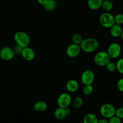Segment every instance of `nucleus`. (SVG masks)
<instances>
[{"label": "nucleus", "instance_id": "obj_15", "mask_svg": "<svg viewBox=\"0 0 123 123\" xmlns=\"http://www.w3.org/2000/svg\"><path fill=\"white\" fill-rule=\"evenodd\" d=\"M54 117L58 120H61L64 119L66 117H67V113H66V108H61L58 107L55 110L54 113Z\"/></svg>", "mask_w": 123, "mask_h": 123}, {"label": "nucleus", "instance_id": "obj_13", "mask_svg": "<svg viewBox=\"0 0 123 123\" xmlns=\"http://www.w3.org/2000/svg\"><path fill=\"white\" fill-rule=\"evenodd\" d=\"M48 108V104L46 102L39 100L36 102L33 105V109L37 112H43Z\"/></svg>", "mask_w": 123, "mask_h": 123}, {"label": "nucleus", "instance_id": "obj_2", "mask_svg": "<svg viewBox=\"0 0 123 123\" xmlns=\"http://www.w3.org/2000/svg\"><path fill=\"white\" fill-rule=\"evenodd\" d=\"M14 40L16 44L22 48L28 46L30 43V37L24 31H17L14 35Z\"/></svg>", "mask_w": 123, "mask_h": 123}, {"label": "nucleus", "instance_id": "obj_17", "mask_svg": "<svg viewBox=\"0 0 123 123\" xmlns=\"http://www.w3.org/2000/svg\"><path fill=\"white\" fill-rule=\"evenodd\" d=\"M98 121L97 117L92 113L86 114L83 118L84 123H98Z\"/></svg>", "mask_w": 123, "mask_h": 123}, {"label": "nucleus", "instance_id": "obj_19", "mask_svg": "<svg viewBox=\"0 0 123 123\" xmlns=\"http://www.w3.org/2000/svg\"><path fill=\"white\" fill-rule=\"evenodd\" d=\"M101 8L106 12H109L114 8V4L111 0H103Z\"/></svg>", "mask_w": 123, "mask_h": 123}, {"label": "nucleus", "instance_id": "obj_22", "mask_svg": "<svg viewBox=\"0 0 123 123\" xmlns=\"http://www.w3.org/2000/svg\"><path fill=\"white\" fill-rule=\"evenodd\" d=\"M83 40H84V38H83L82 35L78 33H76L74 34H73L72 37V40L73 42V43L77 44H79V45L82 43Z\"/></svg>", "mask_w": 123, "mask_h": 123}, {"label": "nucleus", "instance_id": "obj_31", "mask_svg": "<svg viewBox=\"0 0 123 123\" xmlns=\"http://www.w3.org/2000/svg\"><path fill=\"white\" fill-rule=\"evenodd\" d=\"M37 1L39 4L42 5V6H43L46 3L48 0H37Z\"/></svg>", "mask_w": 123, "mask_h": 123}, {"label": "nucleus", "instance_id": "obj_9", "mask_svg": "<svg viewBox=\"0 0 123 123\" xmlns=\"http://www.w3.org/2000/svg\"><path fill=\"white\" fill-rule=\"evenodd\" d=\"M95 79V74L91 70H86L82 73L80 80L84 85L92 84Z\"/></svg>", "mask_w": 123, "mask_h": 123}, {"label": "nucleus", "instance_id": "obj_27", "mask_svg": "<svg viewBox=\"0 0 123 123\" xmlns=\"http://www.w3.org/2000/svg\"><path fill=\"white\" fill-rule=\"evenodd\" d=\"M115 115L120 118L123 119V107H120L116 109Z\"/></svg>", "mask_w": 123, "mask_h": 123}, {"label": "nucleus", "instance_id": "obj_8", "mask_svg": "<svg viewBox=\"0 0 123 123\" xmlns=\"http://www.w3.org/2000/svg\"><path fill=\"white\" fill-rule=\"evenodd\" d=\"M15 52L10 46H4L0 49V58L4 61H10L14 58Z\"/></svg>", "mask_w": 123, "mask_h": 123}, {"label": "nucleus", "instance_id": "obj_4", "mask_svg": "<svg viewBox=\"0 0 123 123\" xmlns=\"http://www.w3.org/2000/svg\"><path fill=\"white\" fill-rule=\"evenodd\" d=\"M99 22L102 26L105 28L109 29L115 24L114 16L109 12H105L100 14L99 17Z\"/></svg>", "mask_w": 123, "mask_h": 123}, {"label": "nucleus", "instance_id": "obj_20", "mask_svg": "<svg viewBox=\"0 0 123 123\" xmlns=\"http://www.w3.org/2000/svg\"><path fill=\"white\" fill-rule=\"evenodd\" d=\"M72 105L74 108L79 109L82 106L83 104H84V100H83L82 97H80V96H77V97H74V99L72 101Z\"/></svg>", "mask_w": 123, "mask_h": 123}, {"label": "nucleus", "instance_id": "obj_26", "mask_svg": "<svg viewBox=\"0 0 123 123\" xmlns=\"http://www.w3.org/2000/svg\"><path fill=\"white\" fill-rule=\"evenodd\" d=\"M108 121H109V123H121V119L115 115L112 117L111 118H110Z\"/></svg>", "mask_w": 123, "mask_h": 123}, {"label": "nucleus", "instance_id": "obj_21", "mask_svg": "<svg viewBox=\"0 0 123 123\" xmlns=\"http://www.w3.org/2000/svg\"><path fill=\"white\" fill-rule=\"evenodd\" d=\"M94 88L92 84H90V85H84V86L82 88V93L85 96H88L92 94L93 92Z\"/></svg>", "mask_w": 123, "mask_h": 123}, {"label": "nucleus", "instance_id": "obj_24", "mask_svg": "<svg viewBox=\"0 0 123 123\" xmlns=\"http://www.w3.org/2000/svg\"><path fill=\"white\" fill-rule=\"evenodd\" d=\"M117 70L120 73L123 74V58H120L116 63Z\"/></svg>", "mask_w": 123, "mask_h": 123}, {"label": "nucleus", "instance_id": "obj_10", "mask_svg": "<svg viewBox=\"0 0 123 123\" xmlns=\"http://www.w3.org/2000/svg\"><path fill=\"white\" fill-rule=\"evenodd\" d=\"M81 51L82 50L80 45L73 43L72 44H70L66 49V54L68 57L74 58L79 56Z\"/></svg>", "mask_w": 123, "mask_h": 123}, {"label": "nucleus", "instance_id": "obj_32", "mask_svg": "<svg viewBox=\"0 0 123 123\" xmlns=\"http://www.w3.org/2000/svg\"><path fill=\"white\" fill-rule=\"evenodd\" d=\"M120 37H121V39H122L123 40V31H122V32H121V36H120Z\"/></svg>", "mask_w": 123, "mask_h": 123}, {"label": "nucleus", "instance_id": "obj_11", "mask_svg": "<svg viewBox=\"0 0 123 123\" xmlns=\"http://www.w3.org/2000/svg\"><path fill=\"white\" fill-rule=\"evenodd\" d=\"M21 55L23 58L27 61H31L34 59L36 54L33 49L29 46H26L22 49Z\"/></svg>", "mask_w": 123, "mask_h": 123}, {"label": "nucleus", "instance_id": "obj_14", "mask_svg": "<svg viewBox=\"0 0 123 123\" xmlns=\"http://www.w3.org/2000/svg\"><path fill=\"white\" fill-rule=\"evenodd\" d=\"M110 34L114 38L120 37L123 31V28L121 26L118 24H115L110 28Z\"/></svg>", "mask_w": 123, "mask_h": 123}, {"label": "nucleus", "instance_id": "obj_5", "mask_svg": "<svg viewBox=\"0 0 123 123\" xmlns=\"http://www.w3.org/2000/svg\"><path fill=\"white\" fill-rule=\"evenodd\" d=\"M116 108L113 105L110 103H105L102 105L99 109L100 114L103 118L109 119L115 115Z\"/></svg>", "mask_w": 123, "mask_h": 123}, {"label": "nucleus", "instance_id": "obj_25", "mask_svg": "<svg viewBox=\"0 0 123 123\" xmlns=\"http://www.w3.org/2000/svg\"><path fill=\"white\" fill-rule=\"evenodd\" d=\"M115 24L121 25L123 24V14L118 13L114 16Z\"/></svg>", "mask_w": 123, "mask_h": 123}, {"label": "nucleus", "instance_id": "obj_23", "mask_svg": "<svg viewBox=\"0 0 123 123\" xmlns=\"http://www.w3.org/2000/svg\"><path fill=\"white\" fill-rule=\"evenodd\" d=\"M105 67L107 70L109 72H111V73H113V72H115L117 70L116 64L113 62H111V61L109 62H108Z\"/></svg>", "mask_w": 123, "mask_h": 123}, {"label": "nucleus", "instance_id": "obj_7", "mask_svg": "<svg viewBox=\"0 0 123 123\" xmlns=\"http://www.w3.org/2000/svg\"><path fill=\"white\" fill-rule=\"evenodd\" d=\"M72 98L70 95L67 92H63L58 96L57 100H56V103H57L58 107L65 108L70 105V104L72 103Z\"/></svg>", "mask_w": 123, "mask_h": 123}, {"label": "nucleus", "instance_id": "obj_6", "mask_svg": "<svg viewBox=\"0 0 123 123\" xmlns=\"http://www.w3.org/2000/svg\"><path fill=\"white\" fill-rule=\"evenodd\" d=\"M122 48L121 45L118 43H112L109 46L107 52L111 59L118 58L121 55Z\"/></svg>", "mask_w": 123, "mask_h": 123}, {"label": "nucleus", "instance_id": "obj_12", "mask_svg": "<svg viewBox=\"0 0 123 123\" xmlns=\"http://www.w3.org/2000/svg\"><path fill=\"white\" fill-rule=\"evenodd\" d=\"M66 87L68 92L73 93L76 92L78 90L79 88V84L75 79H70L66 83Z\"/></svg>", "mask_w": 123, "mask_h": 123}, {"label": "nucleus", "instance_id": "obj_30", "mask_svg": "<svg viewBox=\"0 0 123 123\" xmlns=\"http://www.w3.org/2000/svg\"><path fill=\"white\" fill-rule=\"evenodd\" d=\"M109 123L108 119L105 118H101L100 120H98V123Z\"/></svg>", "mask_w": 123, "mask_h": 123}, {"label": "nucleus", "instance_id": "obj_1", "mask_svg": "<svg viewBox=\"0 0 123 123\" xmlns=\"http://www.w3.org/2000/svg\"><path fill=\"white\" fill-rule=\"evenodd\" d=\"M82 51L85 53H92L99 47V42L96 38L89 37L83 40L80 44Z\"/></svg>", "mask_w": 123, "mask_h": 123}, {"label": "nucleus", "instance_id": "obj_3", "mask_svg": "<svg viewBox=\"0 0 123 123\" xmlns=\"http://www.w3.org/2000/svg\"><path fill=\"white\" fill-rule=\"evenodd\" d=\"M111 61V58L106 51H100L96 54L94 61L97 66L105 67L107 64Z\"/></svg>", "mask_w": 123, "mask_h": 123}, {"label": "nucleus", "instance_id": "obj_29", "mask_svg": "<svg viewBox=\"0 0 123 123\" xmlns=\"http://www.w3.org/2000/svg\"><path fill=\"white\" fill-rule=\"evenodd\" d=\"M22 49L23 48H22V47L19 46L17 45L16 44V47L14 48V52H15V54H20L22 52Z\"/></svg>", "mask_w": 123, "mask_h": 123}, {"label": "nucleus", "instance_id": "obj_18", "mask_svg": "<svg viewBox=\"0 0 123 123\" xmlns=\"http://www.w3.org/2000/svg\"><path fill=\"white\" fill-rule=\"evenodd\" d=\"M57 6L56 0H48L46 3L43 6L44 9L48 12L54 10Z\"/></svg>", "mask_w": 123, "mask_h": 123}, {"label": "nucleus", "instance_id": "obj_28", "mask_svg": "<svg viewBox=\"0 0 123 123\" xmlns=\"http://www.w3.org/2000/svg\"><path fill=\"white\" fill-rule=\"evenodd\" d=\"M117 87L120 92H123V78L118 80L117 83Z\"/></svg>", "mask_w": 123, "mask_h": 123}, {"label": "nucleus", "instance_id": "obj_16", "mask_svg": "<svg viewBox=\"0 0 123 123\" xmlns=\"http://www.w3.org/2000/svg\"><path fill=\"white\" fill-rule=\"evenodd\" d=\"M103 0H88L87 5L91 10H97L101 8Z\"/></svg>", "mask_w": 123, "mask_h": 123}]
</instances>
